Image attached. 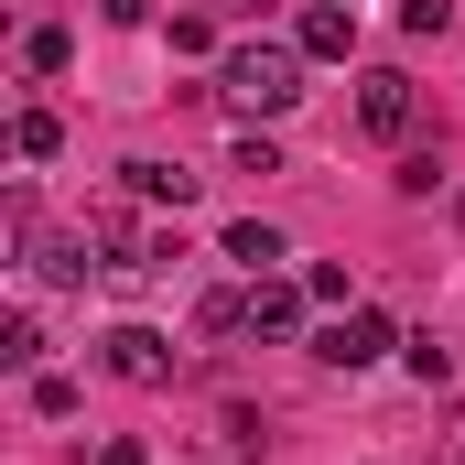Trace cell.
<instances>
[{"label": "cell", "instance_id": "1", "mask_svg": "<svg viewBox=\"0 0 465 465\" xmlns=\"http://www.w3.org/2000/svg\"><path fill=\"white\" fill-rule=\"evenodd\" d=\"M303 65H314L303 44H238L228 65H217V98H238L249 119H282L303 98Z\"/></svg>", "mask_w": 465, "mask_h": 465}, {"label": "cell", "instance_id": "2", "mask_svg": "<svg viewBox=\"0 0 465 465\" xmlns=\"http://www.w3.org/2000/svg\"><path fill=\"white\" fill-rule=\"evenodd\" d=\"M401 347V325H390V314H379V303H347V314H336V325H325V336H314V357H325V368H379V357Z\"/></svg>", "mask_w": 465, "mask_h": 465}, {"label": "cell", "instance_id": "3", "mask_svg": "<svg viewBox=\"0 0 465 465\" xmlns=\"http://www.w3.org/2000/svg\"><path fill=\"white\" fill-rule=\"evenodd\" d=\"M411 119H422V87H411L401 65H368V76H357V130H368V141H411Z\"/></svg>", "mask_w": 465, "mask_h": 465}, {"label": "cell", "instance_id": "4", "mask_svg": "<svg viewBox=\"0 0 465 465\" xmlns=\"http://www.w3.org/2000/svg\"><path fill=\"white\" fill-rule=\"evenodd\" d=\"M98 368L130 379V390H173V336H152V325H109V336H98Z\"/></svg>", "mask_w": 465, "mask_h": 465}, {"label": "cell", "instance_id": "5", "mask_svg": "<svg viewBox=\"0 0 465 465\" xmlns=\"http://www.w3.org/2000/svg\"><path fill=\"white\" fill-rule=\"evenodd\" d=\"M303 314H314V292H303V282H282V271H260V282H249V336H271V347H282V336H303Z\"/></svg>", "mask_w": 465, "mask_h": 465}, {"label": "cell", "instance_id": "6", "mask_svg": "<svg viewBox=\"0 0 465 465\" xmlns=\"http://www.w3.org/2000/svg\"><path fill=\"white\" fill-rule=\"evenodd\" d=\"M292 44H303L314 65H336V54H357V11H347V0H303V22H292Z\"/></svg>", "mask_w": 465, "mask_h": 465}, {"label": "cell", "instance_id": "7", "mask_svg": "<svg viewBox=\"0 0 465 465\" xmlns=\"http://www.w3.org/2000/svg\"><path fill=\"white\" fill-rule=\"evenodd\" d=\"M119 184H130L141 206H195V173H184V163H152V152H141V163H119Z\"/></svg>", "mask_w": 465, "mask_h": 465}, {"label": "cell", "instance_id": "8", "mask_svg": "<svg viewBox=\"0 0 465 465\" xmlns=\"http://www.w3.org/2000/svg\"><path fill=\"white\" fill-rule=\"evenodd\" d=\"M217 249H228L238 271H249V282H260V271H282V260H292V249H282V228H271V217H238L228 238H217Z\"/></svg>", "mask_w": 465, "mask_h": 465}, {"label": "cell", "instance_id": "9", "mask_svg": "<svg viewBox=\"0 0 465 465\" xmlns=\"http://www.w3.org/2000/svg\"><path fill=\"white\" fill-rule=\"evenodd\" d=\"M87 249H98V238H33V271H44V282H87V271H98V260H87Z\"/></svg>", "mask_w": 465, "mask_h": 465}, {"label": "cell", "instance_id": "10", "mask_svg": "<svg viewBox=\"0 0 465 465\" xmlns=\"http://www.w3.org/2000/svg\"><path fill=\"white\" fill-rule=\"evenodd\" d=\"M22 65H33V76H65V65H76V33H65V22H33V33H22Z\"/></svg>", "mask_w": 465, "mask_h": 465}, {"label": "cell", "instance_id": "11", "mask_svg": "<svg viewBox=\"0 0 465 465\" xmlns=\"http://www.w3.org/2000/svg\"><path fill=\"white\" fill-rule=\"evenodd\" d=\"M11 152H22V163H54V152H65V119H54V109H22V119H11Z\"/></svg>", "mask_w": 465, "mask_h": 465}, {"label": "cell", "instance_id": "12", "mask_svg": "<svg viewBox=\"0 0 465 465\" xmlns=\"http://www.w3.org/2000/svg\"><path fill=\"white\" fill-rule=\"evenodd\" d=\"M0 368H22V379L44 368V325H33V314H11V325H0Z\"/></svg>", "mask_w": 465, "mask_h": 465}, {"label": "cell", "instance_id": "13", "mask_svg": "<svg viewBox=\"0 0 465 465\" xmlns=\"http://www.w3.org/2000/svg\"><path fill=\"white\" fill-rule=\"evenodd\" d=\"M228 173H282V141H271V130H238V141H228Z\"/></svg>", "mask_w": 465, "mask_h": 465}, {"label": "cell", "instance_id": "14", "mask_svg": "<svg viewBox=\"0 0 465 465\" xmlns=\"http://www.w3.org/2000/svg\"><path fill=\"white\" fill-rule=\"evenodd\" d=\"M390 184H401V195H444V163H433V152H401Z\"/></svg>", "mask_w": 465, "mask_h": 465}, {"label": "cell", "instance_id": "15", "mask_svg": "<svg viewBox=\"0 0 465 465\" xmlns=\"http://www.w3.org/2000/svg\"><path fill=\"white\" fill-rule=\"evenodd\" d=\"M33 411L65 422V411H76V379H65V368H33Z\"/></svg>", "mask_w": 465, "mask_h": 465}, {"label": "cell", "instance_id": "16", "mask_svg": "<svg viewBox=\"0 0 465 465\" xmlns=\"http://www.w3.org/2000/svg\"><path fill=\"white\" fill-rule=\"evenodd\" d=\"M401 33H411V44H433V33H455V0H401Z\"/></svg>", "mask_w": 465, "mask_h": 465}, {"label": "cell", "instance_id": "17", "mask_svg": "<svg viewBox=\"0 0 465 465\" xmlns=\"http://www.w3.org/2000/svg\"><path fill=\"white\" fill-rule=\"evenodd\" d=\"M303 292H314V303H336V314H347V303H357V282H347V260H314V271H303Z\"/></svg>", "mask_w": 465, "mask_h": 465}, {"label": "cell", "instance_id": "18", "mask_svg": "<svg viewBox=\"0 0 465 465\" xmlns=\"http://www.w3.org/2000/svg\"><path fill=\"white\" fill-rule=\"evenodd\" d=\"M401 357H411V379H444L455 357H444V336H401Z\"/></svg>", "mask_w": 465, "mask_h": 465}, {"label": "cell", "instance_id": "19", "mask_svg": "<svg viewBox=\"0 0 465 465\" xmlns=\"http://www.w3.org/2000/svg\"><path fill=\"white\" fill-rule=\"evenodd\" d=\"M98 465H152V455H141L130 433H109V444H98Z\"/></svg>", "mask_w": 465, "mask_h": 465}, {"label": "cell", "instance_id": "20", "mask_svg": "<svg viewBox=\"0 0 465 465\" xmlns=\"http://www.w3.org/2000/svg\"><path fill=\"white\" fill-rule=\"evenodd\" d=\"M238 11H260V0H238Z\"/></svg>", "mask_w": 465, "mask_h": 465}]
</instances>
